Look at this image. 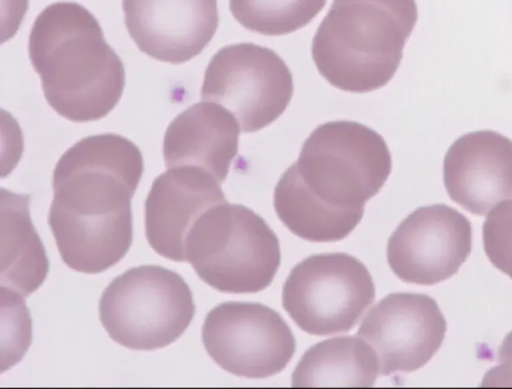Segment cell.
Instances as JSON below:
<instances>
[{
  "label": "cell",
  "instance_id": "obj_9",
  "mask_svg": "<svg viewBox=\"0 0 512 389\" xmlns=\"http://www.w3.org/2000/svg\"><path fill=\"white\" fill-rule=\"evenodd\" d=\"M202 342L222 369L250 379L280 373L296 350L282 316L257 302L228 301L211 309L202 327Z\"/></svg>",
  "mask_w": 512,
  "mask_h": 389
},
{
  "label": "cell",
  "instance_id": "obj_15",
  "mask_svg": "<svg viewBox=\"0 0 512 389\" xmlns=\"http://www.w3.org/2000/svg\"><path fill=\"white\" fill-rule=\"evenodd\" d=\"M240 131L234 115L221 105L193 104L175 117L165 132V165L196 167L222 184L237 155Z\"/></svg>",
  "mask_w": 512,
  "mask_h": 389
},
{
  "label": "cell",
  "instance_id": "obj_19",
  "mask_svg": "<svg viewBox=\"0 0 512 389\" xmlns=\"http://www.w3.org/2000/svg\"><path fill=\"white\" fill-rule=\"evenodd\" d=\"M483 247L490 262L512 279V201L488 214L483 223Z\"/></svg>",
  "mask_w": 512,
  "mask_h": 389
},
{
  "label": "cell",
  "instance_id": "obj_4",
  "mask_svg": "<svg viewBox=\"0 0 512 389\" xmlns=\"http://www.w3.org/2000/svg\"><path fill=\"white\" fill-rule=\"evenodd\" d=\"M415 0H333L311 46L321 76L343 91L385 86L417 21Z\"/></svg>",
  "mask_w": 512,
  "mask_h": 389
},
{
  "label": "cell",
  "instance_id": "obj_3",
  "mask_svg": "<svg viewBox=\"0 0 512 389\" xmlns=\"http://www.w3.org/2000/svg\"><path fill=\"white\" fill-rule=\"evenodd\" d=\"M28 50L48 104L74 122L99 120L119 102L125 86L120 57L97 19L82 5H48L35 19Z\"/></svg>",
  "mask_w": 512,
  "mask_h": 389
},
{
  "label": "cell",
  "instance_id": "obj_13",
  "mask_svg": "<svg viewBox=\"0 0 512 389\" xmlns=\"http://www.w3.org/2000/svg\"><path fill=\"white\" fill-rule=\"evenodd\" d=\"M220 185L192 166L168 168L159 175L145 201V233L152 249L169 260L186 261L191 227L207 209L226 201Z\"/></svg>",
  "mask_w": 512,
  "mask_h": 389
},
{
  "label": "cell",
  "instance_id": "obj_17",
  "mask_svg": "<svg viewBox=\"0 0 512 389\" xmlns=\"http://www.w3.org/2000/svg\"><path fill=\"white\" fill-rule=\"evenodd\" d=\"M377 357L360 337L342 336L310 347L292 373L293 387H372Z\"/></svg>",
  "mask_w": 512,
  "mask_h": 389
},
{
  "label": "cell",
  "instance_id": "obj_6",
  "mask_svg": "<svg viewBox=\"0 0 512 389\" xmlns=\"http://www.w3.org/2000/svg\"><path fill=\"white\" fill-rule=\"evenodd\" d=\"M195 314L190 287L160 265L133 267L114 278L99 301L100 321L118 344L152 351L175 342Z\"/></svg>",
  "mask_w": 512,
  "mask_h": 389
},
{
  "label": "cell",
  "instance_id": "obj_12",
  "mask_svg": "<svg viewBox=\"0 0 512 389\" xmlns=\"http://www.w3.org/2000/svg\"><path fill=\"white\" fill-rule=\"evenodd\" d=\"M122 8L137 47L170 64L200 54L219 23L217 0H122Z\"/></svg>",
  "mask_w": 512,
  "mask_h": 389
},
{
  "label": "cell",
  "instance_id": "obj_11",
  "mask_svg": "<svg viewBox=\"0 0 512 389\" xmlns=\"http://www.w3.org/2000/svg\"><path fill=\"white\" fill-rule=\"evenodd\" d=\"M447 329L436 301L419 293H391L364 318L357 336L374 351L381 375L412 372L440 348Z\"/></svg>",
  "mask_w": 512,
  "mask_h": 389
},
{
  "label": "cell",
  "instance_id": "obj_5",
  "mask_svg": "<svg viewBox=\"0 0 512 389\" xmlns=\"http://www.w3.org/2000/svg\"><path fill=\"white\" fill-rule=\"evenodd\" d=\"M185 254L202 281L233 294L264 290L281 263L279 240L266 221L252 209L227 201L195 221Z\"/></svg>",
  "mask_w": 512,
  "mask_h": 389
},
{
  "label": "cell",
  "instance_id": "obj_10",
  "mask_svg": "<svg viewBox=\"0 0 512 389\" xmlns=\"http://www.w3.org/2000/svg\"><path fill=\"white\" fill-rule=\"evenodd\" d=\"M472 249L470 221L445 204L419 207L388 240L387 261L402 281L434 285L453 276Z\"/></svg>",
  "mask_w": 512,
  "mask_h": 389
},
{
  "label": "cell",
  "instance_id": "obj_14",
  "mask_svg": "<svg viewBox=\"0 0 512 389\" xmlns=\"http://www.w3.org/2000/svg\"><path fill=\"white\" fill-rule=\"evenodd\" d=\"M443 181L451 200L486 215L512 199V141L491 130L461 136L446 152Z\"/></svg>",
  "mask_w": 512,
  "mask_h": 389
},
{
  "label": "cell",
  "instance_id": "obj_7",
  "mask_svg": "<svg viewBox=\"0 0 512 389\" xmlns=\"http://www.w3.org/2000/svg\"><path fill=\"white\" fill-rule=\"evenodd\" d=\"M375 286L366 266L343 253L311 255L289 273L282 306L310 335L350 331L374 302Z\"/></svg>",
  "mask_w": 512,
  "mask_h": 389
},
{
  "label": "cell",
  "instance_id": "obj_2",
  "mask_svg": "<svg viewBox=\"0 0 512 389\" xmlns=\"http://www.w3.org/2000/svg\"><path fill=\"white\" fill-rule=\"evenodd\" d=\"M391 169L388 146L375 130L354 121H330L305 140L274 194L309 226L354 228Z\"/></svg>",
  "mask_w": 512,
  "mask_h": 389
},
{
  "label": "cell",
  "instance_id": "obj_20",
  "mask_svg": "<svg viewBox=\"0 0 512 389\" xmlns=\"http://www.w3.org/2000/svg\"><path fill=\"white\" fill-rule=\"evenodd\" d=\"M499 365L484 375L482 387H512V331L498 349Z\"/></svg>",
  "mask_w": 512,
  "mask_h": 389
},
{
  "label": "cell",
  "instance_id": "obj_8",
  "mask_svg": "<svg viewBox=\"0 0 512 389\" xmlns=\"http://www.w3.org/2000/svg\"><path fill=\"white\" fill-rule=\"evenodd\" d=\"M293 95V78L272 49L238 43L219 49L211 58L201 88L203 101L230 111L244 133L276 121Z\"/></svg>",
  "mask_w": 512,
  "mask_h": 389
},
{
  "label": "cell",
  "instance_id": "obj_16",
  "mask_svg": "<svg viewBox=\"0 0 512 389\" xmlns=\"http://www.w3.org/2000/svg\"><path fill=\"white\" fill-rule=\"evenodd\" d=\"M1 191V287L26 297L44 282L49 261L31 221L30 196Z\"/></svg>",
  "mask_w": 512,
  "mask_h": 389
},
{
  "label": "cell",
  "instance_id": "obj_18",
  "mask_svg": "<svg viewBox=\"0 0 512 389\" xmlns=\"http://www.w3.org/2000/svg\"><path fill=\"white\" fill-rule=\"evenodd\" d=\"M327 0H229L236 21L247 30L268 36L292 33L309 24Z\"/></svg>",
  "mask_w": 512,
  "mask_h": 389
},
{
  "label": "cell",
  "instance_id": "obj_1",
  "mask_svg": "<svg viewBox=\"0 0 512 389\" xmlns=\"http://www.w3.org/2000/svg\"><path fill=\"white\" fill-rule=\"evenodd\" d=\"M143 170L138 147L118 134L85 137L60 157L48 223L68 267L97 274L126 255L133 240L131 199Z\"/></svg>",
  "mask_w": 512,
  "mask_h": 389
}]
</instances>
